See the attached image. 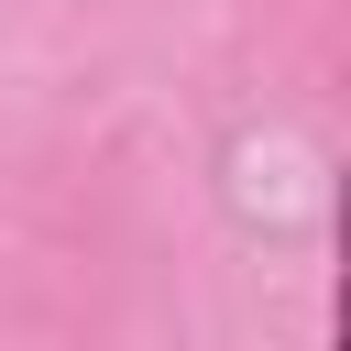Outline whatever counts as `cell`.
Instances as JSON below:
<instances>
[{
	"label": "cell",
	"mask_w": 351,
	"mask_h": 351,
	"mask_svg": "<svg viewBox=\"0 0 351 351\" xmlns=\"http://www.w3.org/2000/svg\"><path fill=\"white\" fill-rule=\"evenodd\" d=\"M329 351H351V176H340V296H329Z\"/></svg>",
	"instance_id": "1"
}]
</instances>
